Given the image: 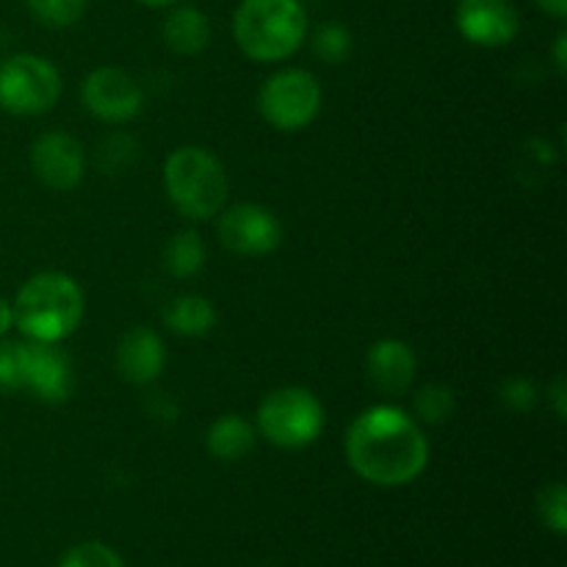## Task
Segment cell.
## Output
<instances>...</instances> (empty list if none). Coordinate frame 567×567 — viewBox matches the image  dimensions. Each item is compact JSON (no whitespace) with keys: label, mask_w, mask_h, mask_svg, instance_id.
<instances>
[{"label":"cell","mask_w":567,"mask_h":567,"mask_svg":"<svg viewBox=\"0 0 567 567\" xmlns=\"http://www.w3.org/2000/svg\"><path fill=\"white\" fill-rule=\"evenodd\" d=\"M321 430H324V404L308 388H277L260 402L258 432L271 446L297 452L319 441Z\"/></svg>","instance_id":"5"},{"label":"cell","mask_w":567,"mask_h":567,"mask_svg":"<svg viewBox=\"0 0 567 567\" xmlns=\"http://www.w3.org/2000/svg\"><path fill=\"white\" fill-rule=\"evenodd\" d=\"M216 308L210 299L199 297V293H183V297L172 299L166 308L164 321L175 336L183 338H203L216 327Z\"/></svg>","instance_id":"17"},{"label":"cell","mask_w":567,"mask_h":567,"mask_svg":"<svg viewBox=\"0 0 567 567\" xmlns=\"http://www.w3.org/2000/svg\"><path fill=\"white\" fill-rule=\"evenodd\" d=\"M83 288L75 277L64 271H39L28 277L17 291L14 324L28 341L61 343L81 327Z\"/></svg>","instance_id":"2"},{"label":"cell","mask_w":567,"mask_h":567,"mask_svg":"<svg viewBox=\"0 0 567 567\" xmlns=\"http://www.w3.org/2000/svg\"><path fill=\"white\" fill-rule=\"evenodd\" d=\"M498 396L513 413H532L537 404V385L526 377H509L498 388Z\"/></svg>","instance_id":"26"},{"label":"cell","mask_w":567,"mask_h":567,"mask_svg":"<svg viewBox=\"0 0 567 567\" xmlns=\"http://www.w3.org/2000/svg\"><path fill=\"white\" fill-rule=\"evenodd\" d=\"M75 371L72 360L59 343L25 341V391L39 402L61 404L72 396Z\"/></svg>","instance_id":"12"},{"label":"cell","mask_w":567,"mask_h":567,"mask_svg":"<svg viewBox=\"0 0 567 567\" xmlns=\"http://www.w3.org/2000/svg\"><path fill=\"white\" fill-rule=\"evenodd\" d=\"M324 92L319 78L302 66H288L264 81L258 92V111L275 131L297 133L319 116Z\"/></svg>","instance_id":"6"},{"label":"cell","mask_w":567,"mask_h":567,"mask_svg":"<svg viewBox=\"0 0 567 567\" xmlns=\"http://www.w3.org/2000/svg\"><path fill=\"white\" fill-rule=\"evenodd\" d=\"M219 241L233 255L260 258L275 252L282 244V225L275 210L258 203H238L233 208H221L219 214Z\"/></svg>","instance_id":"9"},{"label":"cell","mask_w":567,"mask_h":567,"mask_svg":"<svg viewBox=\"0 0 567 567\" xmlns=\"http://www.w3.org/2000/svg\"><path fill=\"white\" fill-rule=\"evenodd\" d=\"M415 421H424V424H446L449 419L457 410V396L449 385H441V382H432V385H424L413 399Z\"/></svg>","instance_id":"19"},{"label":"cell","mask_w":567,"mask_h":567,"mask_svg":"<svg viewBox=\"0 0 567 567\" xmlns=\"http://www.w3.org/2000/svg\"><path fill=\"white\" fill-rule=\"evenodd\" d=\"M114 363L122 380H127L131 385H150V382H155L164 374V341L150 327H133L116 343Z\"/></svg>","instance_id":"14"},{"label":"cell","mask_w":567,"mask_h":567,"mask_svg":"<svg viewBox=\"0 0 567 567\" xmlns=\"http://www.w3.org/2000/svg\"><path fill=\"white\" fill-rule=\"evenodd\" d=\"M454 22L480 48H504L520 31V14L513 0H460Z\"/></svg>","instance_id":"11"},{"label":"cell","mask_w":567,"mask_h":567,"mask_svg":"<svg viewBox=\"0 0 567 567\" xmlns=\"http://www.w3.org/2000/svg\"><path fill=\"white\" fill-rule=\"evenodd\" d=\"M554 64H557L559 72L567 70V33L563 31L557 37V44H554Z\"/></svg>","instance_id":"29"},{"label":"cell","mask_w":567,"mask_h":567,"mask_svg":"<svg viewBox=\"0 0 567 567\" xmlns=\"http://www.w3.org/2000/svg\"><path fill=\"white\" fill-rule=\"evenodd\" d=\"M454 3H460V0H454Z\"/></svg>","instance_id":"32"},{"label":"cell","mask_w":567,"mask_h":567,"mask_svg":"<svg viewBox=\"0 0 567 567\" xmlns=\"http://www.w3.org/2000/svg\"><path fill=\"white\" fill-rule=\"evenodd\" d=\"M136 3H142V6H150V9H164V6H172V3H177V0H136Z\"/></svg>","instance_id":"31"},{"label":"cell","mask_w":567,"mask_h":567,"mask_svg":"<svg viewBox=\"0 0 567 567\" xmlns=\"http://www.w3.org/2000/svg\"><path fill=\"white\" fill-rule=\"evenodd\" d=\"M31 169L53 192H72L86 175V153L70 133H42L31 144Z\"/></svg>","instance_id":"10"},{"label":"cell","mask_w":567,"mask_h":567,"mask_svg":"<svg viewBox=\"0 0 567 567\" xmlns=\"http://www.w3.org/2000/svg\"><path fill=\"white\" fill-rule=\"evenodd\" d=\"M161 37L177 55H199L210 44V22L197 6H177L164 17Z\"/></svg>","instance_id":"15"},{"label":"cell","mask_w":567,"mask_h":567,"mask_svg":"<svg viewBox=\"0 0 567 567\" xmlns=\"http://www.w3.org/2000/svg\"><path fill=\"white\" fill-rule=\"evenodd\" d=\"M33 20L48 28H70L86 14L89 0H25Z\"/></svg>","instance_id":"22"},{"label":"cell","mask_w":567,"mask_h":567,"mask_svg":"<svg viewBox=\"0 0 567 567\" xmlns=\"http://www.w3.org/2000/svg\"><path fill=\"white\" fill-rule=\"evenodd\" d=\"M164 192L186 219L205 221L221 214L230 194L225 164L210 150L183 144L164 161Z\"/></svg>","instance_id":"4"},{"label":"cell","mask_w":567,"mask_h":567,"mask_svg":"<svg viewBox=\"0 0 567 567\" xmlns=\"http://www.w3.org/2000/svg\"><path fill=\"white\" fill-rule=\"evenodd\" d=\"M352 31H349L347 25H341V22H324V25L316 28L313 53L319 55L324 64H343V61H349V55H352Z\"/></svg>","instance_id":"21"},{"label":"cell","mask_w":567,"mask_h":567,"mask_svg":"<svg viewBox=\"0 0 567 567\" xmlns=\"http://www.w3.org/2000/svg\"><path fill=\"white\" fill-rule=\"evenodd\" d=\"M205 266V244L197 230H177L164 247V269L177 280L199 275Z\"/></svg>","instance_id":"18"},{"label":"cell","mask_w":567,"mask_h":567,"mask_svg":"<svg viewBox=\"0 0 567 567\" xmlns=\"http://www.w3.org/2000/svg\"><path fill=\"white\" fill-rule=\"evenodd\" d=\"M136 158L138 142L131 133H109V136L97 144L94 164H97V169H103L105 175H122V172H127L136 164Z\"/></svg>","instance_id":"20"},{"label":"cell","mask_w":567,"mask_h":567,"mask_svg":"<svg viewBox=\"0 0 567 567\" xmlns=\"http://www.w3.org/2000/svg\"><path fill=\"white\" fill-rule=\"evenodd\" d=\"M415 374H419V358L402 338H382L365 352V380L382 396H404L413 388Z\"/></svg>","instance_id":"13"},{"label":"cell","mask_w":567,"mask_h":567,"mask_svg":"<svg viewBox=\"0 0 567 567\" xmlns=\"http://www.w3.org/2000/svg\"><path fill=\"white\" fill-rule=\"evenodd\" d=\"M255 437H258V432L244 415L225 413L205 432V452L221 463H236L252 452Z\"/></svg>","instance_id":"16"},{"label":"cell","mask_w":567,"mask_h":567,"mask_svg":"<svg viewBox=\"0 0 567 567\" xmlns=\"http://www.w3.org/2000/svg\"><path fill=\"white\" fill-rule=\"evenodd\" d=\"M25 391V341H0V393Z\"/></svg>","instance_id":"23"},{"label":"cell","mask_w":567,"mask_h":567,"mask_svg":"<svg viewBox=\"0 0 567 567\" xmlns=\"http://www.w3.org/2000/svg\"><path fill=\"white\" fill-rule=\"evenodd\" d=\"M535 6L543 14L554 17V20H565L567 17V0H535Z\"/></svg>","instance_id":"28"},{"label":"cell","mask_w":567,"mask_h":567,"mask_svg":"<svg viewBox=\"0 0 567 567\" xmlns=\"http://www.w3.org/2000/svg\"><path fill=\"white\" fill-rule=\"evenodd\" d=\"M81 97L89 114L105 125H125L144 109V89L120 66H97L89 72L83 78Z\"/></svg>","instance_id":"8"},{"label":"cell","mask_w":567,"mask_h":567,"mask_svg":"<svg viewBox=\"0 0 567 567\" xmlns=\"http://www.w3.org/2000/svg\"><path fill=\"white\" fill-rule=\"evenodd\" d=\"M233 39L247 59L286 61L308 39V11L299 0H241L233 14Z\"/></svg>","instance_id":"3"},{"label":"cell","mask_w":567,"mask_h":567,"mask_svg":"<svg viewBox=\"0 0 567 567\" xmlns=\"http://www.w3.org/2000/svg\"><path fill=\"white\" fill-rule=\"evenodd\" d=\"M61 97V75L48 59L17 53L0 64V109L14 116L48 114Z\"/></svg>","instance_id":"7"},{"label":"cell","mask_w":567,"mask_h":567,"mask_svg":"<svg viewBox=\"0 0 567 567\" xmlns=\"http://www.w3.org/2000/svg\"><path fill=\"white\" fill-rule=\"evenodd\" d=\"M537 513H540L546 529L557 537L567 535V487L563 482H551L537 496Z\"/></svg>","instance_id":"25"},{"label":"cell","mask_w":567,"mask_h":567,"mask_svg":"<svg viewBox=\"0 0 567 567\" xmlns=\"http://www.w3.org/2000/svg\"><path fill=\"white\" fill-rule=\"evenodd\" d=\"M59 567H125V559L105 543L89 540L66 548L64 557L59 559Z\"/></svg>","instance_id":"24"},{"label":"cell","mask_w":567,"mask_h":567,"mask_svg":"<svg viewBox=\"0 0 567 567\" xmlns=\"http://www.w3.org/2000/svg\"><path fill=\"white\" fill-rule=\"evenodd\" d=\"M548 396H551L554 413H557V419L565 421V415H567V382H565L563 374L554 377L551 388H548Z\"/></svg>","instance_id":"27"},{"label":"cell","mask_w":567,"mask_h":567,"mask_svg":"<svg viewBox=\"0 0 567 567\" xmlns=\"http://www.w3.org/2000/svg\"><path fill=\"white\" fill-rule=\"evenodd\" d=\"M11 327H14V310H11V305L0 297V338H3Z\"/></svg>","instance_id":"30"},{"label":"cell","mask_w":567,"mask_h":567,"mask_svg":"<svg viewBox=\"0 0 567 567\" xmlns=\"http://www.w3.org/2000/svg\"><path fill=\"white\" fill-rule=\"evenodd\" d=\"M343 452L349 468L377 487L410 485L430 463V441L421 424L393 404L365 408L349 424Z\"/></svg>","instance_id":"1"}]
</instances>
